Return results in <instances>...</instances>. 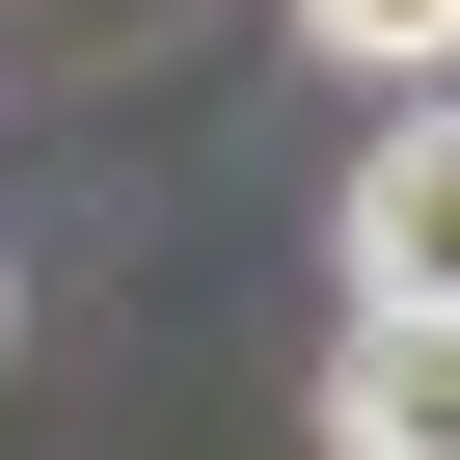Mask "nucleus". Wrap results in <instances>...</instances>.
Listing matches in <instances>:
<instances>
[{
	"instance_id": "f257e3e1",
	"label": "nucleus",
	"mask_w": 460,
	"mask_h": 460,
	"mask_svg": "<svg viewBox=\"0 0 460 460\" xmlns=\"http://www.w3.org/2000/svg\"><path fill=\"white\" fill-rule=\"evenodd\" d=\"M325 460H460V298H352V352H325Z\"/></svg>"
},
{
	"instance_id": "7ed1b4c3",
	"label": "nucleus",
	"mask_w": 460,
	"mask_h": 460,
	"mask_svg": "<svg viewBox=\"0 0 460 460\" xmlns=\"http://www.w3.org/2000/svg\"><path fill=\"white\" fill-rule=\"evenodd\" d=\"M298 28H325L352 82H460V0H298Z\"/></svg>"
},
{
	"instance_id": "f03ea898",
	"label": "nucleus",
	"mask_w": 460,
	"mask_h": 460,
	"mask_svg": "<svg viewBox=\"0 0 460 460\" xmlns=\"http://www.w3.org/2000/svg\"><path fill=\"white\" fill-rule=\"evenodd\" d=\"M352 298H460V109H406L352 163Z\"/></svg>"
}]
</instances>
